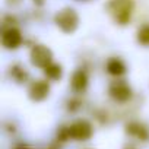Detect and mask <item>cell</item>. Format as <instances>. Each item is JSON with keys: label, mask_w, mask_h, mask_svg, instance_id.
Instances as JSON below:
<instances>
[{"label": "cell", "mask_w": 149, "mask_h": 149, "mask_svg": "<svg viewBox=\"0 0 149 149\" xmlns=\"http://www.w3.org/2000/svg\"><path fill=\"white\" fill-rule=\"evenodd\" d=\"M31 98L35 101H41L48 95V85L42 81H37L35 84H32L31 89H29Z\"/></svg>", "instance_id": "52a82bcc"}, {"label": "cell", "mask_w": 149, "mask_h": 149, "mask_svg": "<svg viewBox=\"0 0 149 149\" xmlns=\"http://www.w3.org/2000/svg\"><path fill=\"white\" fill-rule=\"evenodd\" d=\"M78 22L79 18L73 9H63L56 15V24L57 26H60L64 32H73L78 28Z\"/></svg>", "instance_id": "6da1fadb"}, {"label": "cell", "mask_w": 149, "mask_h": 149, "mask_svg": "<svg viewBox=\"0 0 149 149\" xmlns=\"http://www.w3.org/2000/svg\"><path fill=\"white\" fill-rule=\"evenodd\" d=\"M44 72H45V74H47V78H50V79H53V81L61 78V67H60L58 64L51 63V64H48V66L44 69Z\"/></svg>", "instance_id": "8fae6325"}, {"label": "cell", "mask_w": 149, "mask_h": 149, "mask_svg": "<svg viewBox=\"0 0 149 149\" xmlns=\"http://www.w3.org/2000/svg\"><path fill=\"white\" fill-rule=\"evenodd\" d=\"M18 149H26V148H18Z\"/></svg>", "instance_id": "9a60e30c"}, {"label": "cell", "mask_w": 149, "mask_h": 149, "mask_svg": "<svg viewBox=\"0 0 149 149\" xmlns=\"http://www.w3.org/2000/svg\"><path fill=\"white\" fill-rule=\"evenodd\" d=\"M107 70L111 73V74H116V76H120L126 72V66L124 63L120 60V58H111L108 63H107Z\"/></svg>", "instance_id": "30bf717a"}, {"label": "cell", "mask_w": 149, "mask_h": 149, "mask_svg": "<svg viewBox=\"0 0 149 149\" xmlns=\"http://www.w3.org/2000/svg\"><path fill=\"white\" fill-rule=\"evenodd\" d=\"M124 149H134V148H132V146H127V148H124Z\"/></svg>", "instance_id": "5bb4252c"}, {"label": "cell", "mask_w": 149, "mask_h": 149, "mask_svg": "<svg viewBox=\"0 0 149 149\" xmlns=\"http://www.w3.org/2000/svg\"><path fill=\"white\" fill-rule=\"evenodd\" d=\"M132 9V0H111L110 3V10L114 15V19L120 24H126L130 19Z\"/></svg>", "instance_id": "7a4b0ae2"}, {"label": "cell", "mask_w": 149, "mask_h": 149, "mask_svg": "<svg viewBox=\"0 0 149 149\" xmlns=\"http://www.w3.org/2000/svg\"><path fill=\"white\" fill-rule=\"evenodd\" d=\"M67 136L72 137V139H74V140H86V139H89L92 136V126L86 120L74 121L69 127Z\"/></svg>", "instance_id": "3957f363"}, {"label": "cell", "mask_w": 149, "mask_h": 149, "mask_svg": "<svg viewBox=\"0 0 149 149\" xmlns=\"http://www.w3.org/2000/svg\"><path fill=\"white\" fill-rule=\"evenodd\" d=\"M110 94L113 95L114 100H117V101H120V102H124V101H127V100L130 98L132 91H130V88H129V85H127L126 82L118 81V82H114V84L111 85Z\"/></svg>", "instance_id": "5b68a950"}, {"label": "cell", "mask_w": 149, "mask_h": 149, "mask_svg": "<svg viewBox=\"0 0 149 149\" xmlns=\"http://www.w3.org/2000/svg\"><path fill=\"white\" fill-rule=\"evenodd\" d=\"M137 40L143 45H149V25H143L137 32Z\"/></svg>", "instance_id": "7c38bea8"}, {"label": "cell", "mask_w": 149, "mask_h": 149, "mask_svg": "<svg viewBox=\"0 0 149 149\" xmlns=\"http://www.w3.org/2000/svg\"><path fill=\"white\" fill-rule=\"evenodd\" d=\"M127 133L130 136H134L140 140H148L149 139V130L146 126L140 124V123H130L127 124Z\"/></svg>", "instance_id": "ba28073f"}, {"label": "cell", "mask_w": 149, "mask_h": 149, "mask_svg": "<svg viewBox=\"0 0 149 149\" xmlns=\"http://www.w3.org/2000/svg\"><path fill=\"white\" fill-rule=\"evenodd\" d=\"M86 85H88V78H86L85 72L78 70L72 78V88L74 91H84L86 88Z\"/></svg>", "instance_id": "9c48e42d"}, {"label": "cell", "mask_w": 149, "mask_h": 149, "mask_svg": "<svg viewBox=\"0 0 149 149\" xmlns=\"http://www.w3.org/2000/svg\"><path fill=\"white\" fill-rule=\"evenodd\" d=\"M2 42H3V45L6 48H16L22 42V35H21V32L18 29L10 28V29L5 31L3 38H2Z\"/></svg>", "instance_id": "8992f818"}, {"label": "cell", "mask_w": 149, "mask_h": 149, "mask_svg": "<svg viewBox=\"0 0 149 149\" xmlns=\"http://www.w3.org/2000/svg\"><path fill=\"white\" fill-rule=\"evenodd\" d=\"M34 2H37V3H38V5H41V3H42V2H44V0H34Z\"/></svg>", "instance_id": "4fadbf2b"}, {"label": "cell", "mask_w": 149, "mask_h": 149, "mask_svg": "<svg viewBox=\"0 0 149 149\" xmlns=\"http://www.w3.org/2000/svg\"><path fill=\"white\" fill-rule=\"evenodd\" d=\"M51 51L44 47V45H37L32 48L31 51V61L32 64L38 66V67H42L45 69L48 64H51Z\"/></svg>", "instance_id": "277c9868"}]
</instances>
